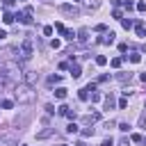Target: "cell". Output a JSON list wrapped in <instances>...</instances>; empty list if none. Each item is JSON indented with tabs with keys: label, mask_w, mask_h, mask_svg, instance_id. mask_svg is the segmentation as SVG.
Returning a JSON list of instances; mask_svg holds the SVG:
<instances>
[{
	"label": "cell",
	"mask_w": 146,
	"mask_h": 146,
	"mask_svg": "<svg viewBox=\"0 0 146 146\" xmlns=\"http://www.w3.org/2000/svg\"><path fill=\"white\" fill-rule=\"evenodd\" d=\"M18 66L14 62H7L0 66V87H14L16 80H18Z\"/></svg>",
	"instance_id": "obj_1"
},
{
	"label": "cell",
	"mask_w": 146,
	"mask_h": 146,
	"mask_svg": "<svg viewBox=\"0 0 146 146\" xmlns=\"http://www.w3.org/2000/svg\"><path fill=\"white\" fill-rule=\"evenodd\" d=\"M14 98L18 103H32L34 100V91L30 84H16L14 87Z\"/></svg>",
	"instance_id": "obj_2"
},
{
	"label": "cell",
	"mask_w": 146,
	"mask_h": 146,
	"mask_svg": "<svg viewBox=\"0 0 146 146\" xmlns=\"http://www.w3.org/2000/svg\"><path fill=\"white\" fill-rule=\"evenodd\" d=\"M32 16H34V9H32V7H25V9H23L21 14H16L14 18H18L23 25H32Z\"/></svg>",
	"instance_id": "obj_3"
},
{
	"label": "cell",
	"mask_w": 146,
	"mask_h": 146,
	"mask_svg": "<svg viewBox=\"0 0 146 146\" xmlns=\"http://www.w3.org/2000/svg\"><path fill=\"white\" fill-rule=\"evenodd\" d=\"M18 55H21V59H30V57H32V39H25V41L21 43Z\"/></svg>",
	"instance_id": "obj_4"
},
{
	"label": "cell",
	"mask_w": 146,
	"mask_h": 146,
	"mask_svg": "<svg viewBox=\"0 0 146 146\" xmlns=\"http://www.w3.org/2000/svg\"><path fill=\"white\" fill-rule=\"evenodd\" d=\"M59 11H62L64 16H78V14H80V9H78L75 5H59Z\"/></svg>",
	"instance_id": "obj_5"
},
{
	"label": "cell",
	"mask_w": 146,
	"mask_h": 146,
	"mask_svg": "<svg viewBox=\"0 0 146 146\" xmlns=\"http://www.w3.org/2000/svg\"><path fill=\"white\" fill-rule=\"evenodd\" d=\"M57 114H59V116H66V119H75V112H73L71 107H66V105H59V107H57Z\"/></svg>",
	"instance_id": "obj_6"
},
{
	"label": "cell",
	"mask_w": 146,
	"mask_h": 146,
	"mask_svg": "<svg viewBox=\"0 0 146 146\" xmlns=\"http://www.w3.org/2000/svg\"><path fill=\"white\" fill-rule=\"evenodd\" d=\"M114 39H116V34H114V32H105V34L98 39V43H103V46H110V43H114Z\"/></svg>",
	"instance_id": "obj_7"
},
{
	"label": "cell",
	"mask_w": 146,
	"mask_h": 146,
	"mask_svg": "<svg viewBox=\"0 0 146 146\" xmlns=\"http://www.w3.org/2000/svg\"><path fill=\"white\" fill-rule=\"evenodd\" d=\"M103 103H105V110H114V107H116V100H114V96H112V94H107Z\"/></svg>",
	"instance_id": "obj_8"
},
{
	"label": "cell",
	"mask_w": 146,
	"mask_h": 146,
	"mask_svg": "<svg viewBox=\"0 0 146 146\" xmlns=\"http://www.w3.org/2000/svg\"><path fill=\"white\" fill-rule=\"evenodd\" d=\"M52 132H55V128H46V130L36 132V139H39V141H41V139H48V137H52Z\"/></svg>",
	"instance_id": "obj_9"
},
{
	"label": "cell",
	"mask_w": 146,
	"mask_h": 146,
	"mask_svg": "<svg viewBox=\"0 0 146 146\" xmlns=\"http://www.w3.org/2000/svg\"><path fill=\"white\" fill-rule=\"evenodd\" d=\"M78 41H80V43H87V41H89V30H87V27H82V30L78 32Z\"/></svg>",
	"instance_id": "obj_10"
},
{
	"label": "cell",
	"mask_w": 146,
	"mask_h": 146,
	"mask_svg": "<svg viewBox=\"0 0 146 146\" xmlns=\"http://www.w3.org/2000/svg\"><path fill=\"white\" fill-rule=\"evenodd\" d=\"M68 71H71V75H73V78H80V75H82L80 64H68Z\"/></svg>",
	"instance_id": "obj_11"
},
{
	"label": "cell",
	"mask_w": 146,
	"mask_h": 146,
	"mask_svg": "<svg viewBox=\"0 0 146 146\" xmlns=\"http://www.w3.org/2000/svg\"><path fill=\"white\" fill-rule=\"evenodd\" d=\"M98 119H100V112H94V114H87L82 121H84V123H94V121H98Z\"/></svg>",
	"instance_id": "obj_12"
},
{
	"label": "cell",
	"mask_w": 146,
	"mask_h": 146,
	"mask_svg": "<svg viewBox=\"0 0 146 146\" xmlns=\"http://www.w3.org/2000/svg\"><path fill=\"white\" fill-rule=\"evenodd\" d=\"M55 98L64 100V98H66V89H64V87H57V89H55Z\"/></svg>",
	"instance_id": "obj_13"
},
{
	"label": "cell",
	"mask_w": 146,
	"mask_h": 146,
	"mask_svg": "<svg viewBox=\"0 0 146 146\" xmlns=\"http://www.w3.org/2000/svg\"><path fill=\"white\" fill-rule=\"evenodd\" d=\"M78 98H80V100H89V89H87V87H82V89L78 91Z\"/></svg>",
	"instance_id": "obj_14"
},
{
	"label": "cell",
	"mask_w": 146,
	"mask_h": 146,
	"mask_svg": "<svg viewBox=\"0 0 146 146\" xmlns=\"http://www.w3.org/2000/svg\"><path fill=\"white\" fill-rule=\"evenodd\" d=\"M2 21H5L7 25H11V23H14L16 18H14V14H9V11H5V14H2Z\"/></svg>",
	"instance_id": "obj_15"
},
{
	"label": "cell",
	"mask_w": 146,
	"mask_h": 146,
	"mask_svg": "<svg viewBox=\"0 0 146 146\" xmlns=\"http://www.w3.org/2000/svg\"><path fill=\"white\" fill-rule=\"evenodd\" d=\"M135 30H137V36H146V27H144V23H137Z\"/></svg>",
	"instance_id": "obj_16"
},
{
	"label": "cell",
	"mask_w": 146,
	"mask_h": 146,
	"mask_svg": "<svg viewBox=\"0 0 146 146\" xmlns=\"http://www.w3.org/2000/svg\"><path fill=\"white\" fill-rule=\"evenodd\" d=\"M125 57H130L132 64H139V62H141V55H139V52H130V55H125Z\"/></svg>",
	"instance_id": "obj_17"
},
{
	"label": "cell",
	"mask_w": 146,
	"mask_h": 146,
	"mask_svg": "<svg viewBox=\"0 0 146 146\" xmlns=\"http://www.w3.org/2000/svg\"><path fill=\"white\" fill-rule=\"evenodd\" d=\"M96 64H98V66H105V64H107V57H105V55H96Z\"/></svg>",
	"instance_id": "obj_18"
},
{
	"label": "cell",
	"mask_w": 146,
	"mask_h": 146,
	"mask_svg": "<svg viewBox=\"0 0 146 146\" xmlns=\"http://www.w3.org/2000/svg\"><path fill=\"white\" fill-rule=\"evenodd\" d=\"M116 78H119L121 82H130V78H132V75H130V73H123V71H121V73H119Z\"/></svg>",
	"instance_id": "obj_19"
},
{
	"label": "cell",
	"mask_w": 146,
	"mask_h": 146,
	"mask_svg": "<svg viewBox=\"0 0 146 146\" xmlns=\"http://www.w3.org/2000/svg\"><path fill=\"white\" fill-rule=\"evenodd\" d=\"M87 7L89 9H98L100 7V0H87Z\"/></svg>",
	"instance_id": "obj_20"
},
{
	"label": "cell",
	"mask_w": 146,
	"mask_h": 146,
	"mask_svg": "<svg viewBox=\"0 0 146 146\" xmlns=\"http://www.w3.org/2000/svg\"><path fill=\"white\" fill-rule=\"evenodd\" d=\"M14 144V137H2L0 139V146H11Z\"/></svg>",
	"instance_id": "obj_21"
},
{
	"label": "cell",
	"mask_w": 146,
	"mask_h": 146,
	"mask_svg": "<svg viewBox=\"0 0 146 146\" xmlns=\"http://www.w3.org/2000/svg\"><path fill=\"white\" fill-rule=\"evenodd\" d=\"M57 82H62V75H50L48 78V84H57Z\"/></svg>",
	"instance_id": "obj_22"
},
{
	"label": "cell",
	"mask_w": 146,
	"mask_h": 146,
	"mask_svg": "<svg viewBox=\"0 0 146 146\" xmlns=\"http://www.w3.org/2000/svg\"><path fill=\"white\" fill-rule=\"evenodd\" d=\"M89 100H91V103H100V94L91 91V94H89Z\"/></svg>",
	"instance_id": "obj_23"
},
{
	"label": "cell",
	"mask_w": 146,
	"mask_h": 146,
	"mask_svg": "<svg viewBox=\"0 0 146 146\" xmlns=\"http://www.w3.org/2000/svg\"><path fill=\"white\" fill-rule=\"evenodd\" d=\"M66 132H68V135H75V132H78V125H75V123H68V125H66Z\"/></svg>",
	"instance_id": "obj_24"
},
{
	"label": "cell",
	"mask_w": 146,
	"mask_h": 146,
	"mask_svg": "<svg viewBox=\"0 0 146 146\" xmlns=\"http://www.w3.org/2000/svg\"><path fill=\"white\" fill-rule=\"evenodd\" d=\"M121 25H123L125 30H130V27H132V21H130V18H121Z\"/></svg>",
	"instance_id": "obj_25"
},
{
	"label": "cell",
	"mask_w": 146,
	"mask_h": 146,
	"mask_svg": "<svg viewBox=\"0 0 146 146\" xmlns=\"http://www.w3.org/2000/svg\"><path fill=\"white\" fill-rule=\"evenodd\" d=\"M64 36H66L68 41H73V39H75V32H73V30H64Z\"/></svg>",
	"instance_id": "obj_26"
},
{
	"label": "cell",
	"mask_w": 146,
	"mask_h": 146,
	"mask_svg": "<svg viewBox=\"0 0 146 146\" xmlns=\"http://www.w3.org/2000/svg\"><path fill=\"white\" fill-rule=\"evenodd\" d=\"M110 64H112V68H119V66H121V57H114Z\"/></svg>",
	"instance_id": "obj_27"
},
{
	"label": "cell",
	"mask_w": 146,
	"mask_h": 146,
	"mask_svg": "<svg viewBox=\"0 0 146 146\" xmlns=\"http://www.w3.org/2000/svg\"><path fill=\"white\" fill-rule=\"evenodd\" d=\"M34 82H36V75H34V73H30V75H27V84H30V87H32V84H34Z\"/></svg>",
	"instance_id": "obj_28"
},
{
	"label": "cell",
	"mask_w": 146,
	"mask_h": 146,
	"mask_svg": "<svg viewBox=\"0 0 146 146\" xmlns=\"http://www.w3.org/2000/svg\"><path fill=\"white\" fill-rule=\"evenodd\" d=\"M91 135H94V128H84L82 130V137H91Z\"/></svg>",
	"instance_id": "obj_29"
},
{
	"label": "cell",
	"mask_w": 146,
	"mask_h": 146,
	"mask_svg": "<svg viewBox=\"0 0 146 146\" xmlns=\"http://www.w3.org/2000/svg\"><path fill=\"white\" fill-rule=\"evenodd\" d=\"M112 16H114V18H119V21L123 18V14H121V9H114V11H112Z\"/></svg>",
	"instance_id": "obj_30"
},
{
	"label": "cell",
	"mask_w": 146,
	"mask_h": 146,
	"mask_svg": "<svg viewBox=\"0 0 146 146\" xmlns=\"http://www.w3.org/2000/svg\"><path fill=\"white\" fill-rule=\"evenodd\" d=\"M50 46H52V48L57 50V48H62V41H57V39H52V41H50Z\"/></svg>",
	"instance_id": "obj_31"
},
{
	"label": "cell",
	"mask_w": 146,
	"mask_h": 146,
	"mask_svg": "<svg viewBox=\"0 0 146 146\" xmlns=\"http://www.w3.org/2000/svg\"><path fill=\"white\" fill-rule=\"evenodd\" d=\"M125 107H128V100L121 98V100H119V110H125Z\"/></svg>",
	"instance_id": "obj_32"
},
{
	"label": "cell",
	"mask_w": 146,
	"mask_h": 146,
	"mask_svg": "<svg viewBox=\"0 0 146 146\" xmlns=\"http://www.w3.org/2000/svg\"><path fill=\"white\" fill-rule=\"evenodd\" d=\"M2 107H5V110H11L14 103H11V100H2Z\"/></svg>",
	"instance_id": "obj_33"
},
{
	"label": "cell",
	"mask_w": 146,
	"mask_h": 146,
	"mask_svg": "<svg viewBox=\"0 0 146 146\" xmlns=\"http://www.w3.org/2000/svg\"><path fill=\"white\" fill-rule=\"evenodd\" d=\"M119 130H121V132H128L130 125H128V123H119Z\"/></svg>",
	"instance_id": "obj_34"
},
{
	"label": "cell",
	"mask_w": 146,
	"mask_h": 146,
	"mask_svg": "<svg viewBox=\"0 0 146 146\" xmlns=\"http://www.w3.org/2000/svg\"><path fill=\"white\" fill-rule=\"evenodd\" d=\"M55 30H57V32H62V34H64V30H66V27H64V25H62V23H55Z\"/></svg>",
	"instance_id": "obj_35"
},
{
	"label": "cell",
	"mask_w": 146,
	"mask_h": 146,
	"mask_svg": "<svg viewBox=\"0 0 146 146\" xmlns=\"http://www.w3.org/2000/svg\"><path fill=\"white\" fill-rule=\"evenodd\" d=\"M43 34H46V36H50V34H52V27H50V25H46V27H43Z\"/></svg>",
	"instance_id": "obj_36"
},
{
	"label": "cell",
	"mask_w": 146,
	"mask_h": 146,
	"mask_svg": "<svg viewBox=\"0 0 146 146\" xmlns=\"http://www.w3.org/2000/svg\"><path fill=\"white\" fill-rule=\"evenodd\" d=\"M119 146H130V139H128V137H123V139L119 141Z\"/></svg>",
	"instance_id": "obj_37"
},
{
	"label": "cell",
	"mask_w": 146,
	"mask_h": 146,
	"mask_svg": "<svg viewBox=\"0 0 146 146\" xmlns=\"http://www.w3.org/2000/svg\"><path fill=\"white\" fill-rule=\"evenodd\" d=\"M123 7H125V9H128V11H130V9H135V5H132V2H128V0H125V2H123Z\"/></svg>",
	"instance_id": "obj_38"
},
{
	"label": "cell",
	"mask_w": 146,
	"mask_h": 146,
	"mask_svg": "<svg viewBox=\"0 0 146 146\" xmlns=\"http://www.w3.org/2000/svg\"><path fill=\"white\" fill-rule=\"evenodd\" d=\"M137 9L139 11H146V2H137Z\"/></svg>",
	"instance_id": "obj_39"
},
{
	"label": "cell",
	"mask_w": 146,
	"mask_h": 146,
	"mask_svg": "<svg viewBox=\"0 0 146 146\" xmlns=\"http://www.w3.org/2000/svg\"><path fill=\"white\" fill-rule=\"evenodd\" d=\"M96 32H105V23H98L96 25Z\"/></svg>",
	"instance_id": "obj_40"
},
{
	"label": "cell",
	"mask_w": 146,
	"mask_h": 146,
	"mask_svg": "<svg viewBox=\"0 0 146 146\" xmlns=\"http://www.w3.org/2000/svg\"><path fill=\"white\" fill-rule=\"evenodd\" d=\"M107 80H110V75H107V73H103V75L98 78V82H107Z\"/></svg>",
	"instance_id": "obj_41"
},
{
	"label": "cell",
	"mask_w": 146,
	"mask_h": 146,
	"mask_svg": "<svg viewBox=\"0 0 146 146\" xmlns=\"http://www.w3.org/2000/svg\"><path fill=\"white\" fill-rule=\"evenodd\" d=\"M130 139H132V141H141V139H144V137H141V135H137V132H135V135H132V137H130Z\"/></svg>",
	"instance_id": "obj_42"
},
{
	"label": "cell",
	"mask_w": 146,
	"mask_h": 146,
	"mask_svg": "<svg viewBox=\"0 0 146 146\" xmlns=\"http://www.w3.org/2000/svg\"><path fill=\"white\" fill-rule=\"evenodd\" d=\"M100 146H112V137H110V139H105V141H103Z\"/></svg>",
	"instance_id": "obj_43"
},
{
	"label": "cell",
	"mask_w": 146,
	"mask_h": 146,
	"mask_svg": "<svg viewBox=\"0 0 146 146\" xmlns=\"http://www.w3.org/2000/svg\"><path fill=\"white\" fill-rule=\"evenodd\" d=\"M2 2H5V7H11L14 5V0H2Z\"/></svg>",
	"instance_id": "obj_44"
},
{
	"label": "cell",
	"mask_w": 146,
	"mask_h": 146,
	"mask_svg": "<svg viewBox=\"0 0 146 146\" xmlns=\"http://www.w3.org/2000/svg\"><path fill=\"white\" fill-rule=\"evenodd\" d=\"M121 2H123V0H112V5H114V7H119Z\"/></svg>",
	"instance_id": "obj_45"
},
{
	"label": "cell",
	"mask_w": 146,
	"mask_h": 146,
	"mask_svg": "<svg viewBox=\"0 0 146 146\" xmlns=\"http://www.w3.org/2000/svg\"><path fill=\"white\" fill-rule=\"evenodd\" d=\"M5 36H7V32H5V30H0V39H5Z\"/></svg>",
	"instance_id": "obj_46"
},
{
	"label": "cell",
	"mask_w": 146,
	"mask_h": 146,
	"mask_svg": "<svg viewBox=\"0 0 146 146\" xmlns=\"http://www.w3.org/2000/svg\"><path fill=\"white\" fill-rule=\"evenodd\" d=\"M141 82H146V73H141Z\"/></svg>",
	"instance_id": "obj_47"
},
{
	"label": "cell",
	"mask_w": 146,
	"mask_h": 146,
	"mask_svg": "<svg viewBox=\"0 0 146 146\" xmlns=\"http://www.w3.org/2000/svg\"><path fill=\"white\" fill-rule=\"evenodd\" d=\"M75 146H87V144H84V141H78V144H75Z\"/></svg>",
	"instance_id": "obj_48"
},
{
	"label": "cell",
	"mask_w": 146,
	"mask_h": 146,
	"mask_svg": "<svg viewBox=\"0 0 146 146\" xmlns=\"http://www.w3.org/2000/svg\"><path fill=\"white\" fill-rule=\"evenodd\" d=\"M57 146H68V144H57Z\"/></svg>",
	"instance_id": "obj_49"
}]
</instances>
